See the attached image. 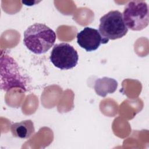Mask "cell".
Wrapping results in <instances>:
<instances>
[{
	"label": "cell",
	"instance_id": "6da1fadb",
	"mask_svg": "<svg viewBox=\"0 0 149 149\" xmlns=\"http://www.w3.org/2000/svg\"><path fill=\"white\" fill-rule=\"evenodd\" d=\"M54 31L42 23L30 26L24 32L23 44L31 52L42 54L48 51L55 42Z\"/></svg>",
	"mask_w": 149,
	"mask_h": 149
},
{
	"label": "cell",
	"instance_id": "7a4b0ae2",
	"mask_svg": "<svg viewBox=\"0 0 149 149\" xmlns=\"http://www.w3.org/2000/svg\"><path fill=\"white\" fill-rule=\"evenodd\" d=\"M1 88L7 92L18 88L26 91V78L22 74L15 59L5 51L1 55Z\"/></svg>",
	"mask_w": 149,
	"mask_h": 149
},
{
	"label": "cell",
	"instance_id": "3957f363",
	"mask_svg": "<svg viewBox=\"0 0 149 149\" xmlns=\"http://www.w3.org/2000/svg\"><path fill=\"white\" fill-rule=\"evenodd\" d=\"M123 21L127 29L140 31L148 24V8L143 1H132L128 2L122 13Z\"/></svg>",
	"mask_w": 149,
	"mask_h": 149
},
{
	"label": "cell",
	"instance_id": "277c9868",
	"mask_svg": "<svg viewBox=\"0 0 149 149\" xmlns=\"http://www.w3.org/2000/svg\"><path fill=\"white\" fill-rule=\"evenodd\" d=\"M99 32L107 40H116L125 36L128 29L123 21L122 13L119 10H111L100 19Z\"/></svg>",
	"mask_w": 149,
	"mask_h": 149
},
{
	"label": "cell",
	"instance_id": "5b68a950",
	"mask_svg": "<svg viewBox=\"0 0 149 149\" xmlns=\"http://www.w3.org/2000/svg\"><path fill=\"white\" fill-rule=\"evenodd\" d=\"M49 59L55 67L61 70H69L77 65L79 55L73 47L68 43L62 42L54 45Z\"/></svg>",
	"mask_w": 149,
	"mask_h": 149
},
{
	"label": "cell",
	"instance_id": "8992f818",
	"mask_svg": "<svg viewBox=\"0 0 149 149\" xmlns=\"http://www.w3.org/2000/svg\"><path fill=\"white\" fill-rule=\"evenodd\" d=\"M77 42L79 46L87 52L97 49L101 44L108 43L97 29L86 27L77 34Z\"/></svg>",
	"mask_w": 149,
	"mask_h": 149
},
{
	"label": "cell",
	"instance_id": "52a82bcc",
	"mask_svg": "<svg viewBox=\"0 0 149 149\" xmlns=\"http://www.w3.org/2000/svg\"><path fill=\"white\" fill-rule=\"evenodd\" d=\"M10 131L13 137L27 139L34 133L35 129L33 122L28 119L11 125Z\"/></svg>",
	"mask_w": 149,
	"mask_h": 149
},
{
	"label": "cell",
	"instance_id": "ba28073f",
	"mask_svg": "<svg viewBox=\"0 0 149 149\" xmlns=\"http://www.w3.org/2000/svg\"><path fill=\"white\" fill-rule=\"evenodd\" d=\"M117 87L118 82L115 79L104 77L95 80L94 88L97 95L105 97L108 94L114 93Z\"/></svg>",
	"mask_w": 149,
	"mask_h": 149
}]
</instances>
